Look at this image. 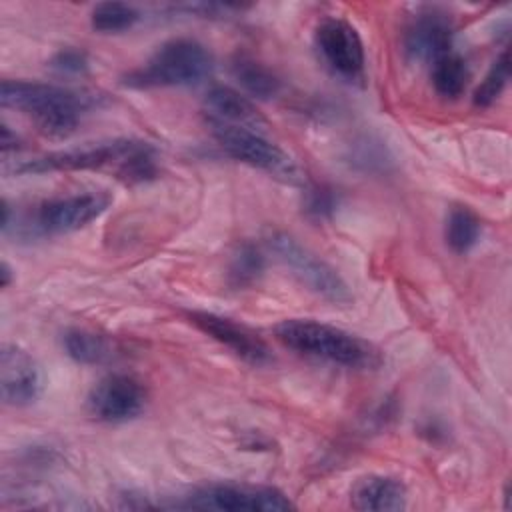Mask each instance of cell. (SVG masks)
<instances>
[{"label": "cell", "instance_id": "obj_1", "mask_svg": "<svg viewBox=\"0 0 512 512\" xmlns=\"http://www.w3.org/2000/svg\"><path fill=\"white\" fill-rule=\"evenodd\" d=\"M0 102L6 108L24 112L34 124L52 138L72 134L82 118L94 106V96L70 88L28 82V80H2Z\"/></svg>", "mask_w": 512, "mask_h": 512}, {"label": "cell", "instance_id": "obj_2", "mask_svg": "<svg viewBox=\"0 0 512 512\" xmlns=\"http://www.w3.org/2000/svg\"><path fill=\"white\" fill-rule=\"evenodd\" d=\"M274 334L298 354L344 368H374L380 364V354L370 342L324 322L290 318L280 322Z\"/></svg>", "mask_w": 512, "mask_h": 512}, {"label": "cell", "instance_id": "obj_3", "mask_svg": "<svg viewBox=\"0 0 512 512\" xmlns=\"http://www.w3.org/2000/svg\"><path fill=\"white\" fill-rule=\"evenodd\" d=\"M212 70L210 52L192 38L164 42L150 60L126 76L128 86H190L202 82Z\"/></svg>", "mask_w": 512, "mask_h": 512}, {"label": "cell", "instance_id": "obj_4", "mask_svg": "<svg viewBox=\"0 0 512 512\" xmlns=\"http://www.w3.org/2000/svg\"><path fill=\"white\" fill-rule=\"evenodd\" d=\"M208 124L220 148L234 160H240L284 182L300 180V170L296 162L278 144L264 138L260 130L220 122L214 118H208Z\"/></svg>", "mask_w": 512, "mask_h": 512}, {"label": "cell", "instance_id": "obj_5", "mask_svg": "<svg viewBox=\"0 0 512 512\" xmlns=\"http://www.w3.org/2000/svg\"><path fill=\"white\" fill-rule=\"evenodd\" d=\"M268 244L278 260L298 278V282L316 296L332 304H348L352 300L342 276L292 236L274 234L270 236Z\"/></svg>", "mask_w": 512, "mask_h": 512}, {"label": "cell", "instance_id": "obj_6", "mask_svg": "<svg viewBox=\"0 0 512 512\" xmlns=\"http://www.w3.org/2000/svg\"><path fill=\"white\" fill-rule=\"evenodd\" d=\"M146 142L136 140H112L62 152H50L32 160H24L12 168L14 174H40V172H56V170H92L104 166H116V174L122 166L138 154Z\"/></svg>", "mask_w": 512, "mask_h": 512}, {"label": "cell", "instance_id": "obj_7", "mask_svg": "<svg viewBox=\"0 0 512 512\" xmlns=\"http://www.w3.org/2000/svg\"><path fill=\"white\" fill-rule=\"evenodd\" d=\"M182 508L198 510H262L282 512L294 508V504L278 488L250 486V484H214L194 490L180 504Z\"/></svg>", "mask_w": 512, "mask_h": 512}, {"label": "cell", "instance_id": "obj_8", "mask_svg": "<svg viewBox=\"0 0 512 512\" xmlns=\"http://www.w3.org/2000/svg\"><path fill=\"white\" fill-rule=\"evenodd\" d=\"M110 204L106 192H84L44 202L36 216L34 226L44 234H66L84 228L96 220Z\"/></svg>", "mask_w": 512, "mask_h": 512}, {"label": "cell", "instance_id": "obj_9", "mask_svg": "<svg viewBox=\"0 0 512 512\" xmlns=\"http://www.w3.org/2000/svg\"><path fill=\"white\" fill-rule=\"evenodd\" d=\"M146 404V390L130 374H108L88 394L90 412L104 422L136 418Z\"/></svg>", "mask_w": 512, "mask_h": 512}, {"label": "cell", "instance_id": "obj_10", "mask_svg": "<svg viewBox=\"0 0 512 512\" xmlns=\"http://www.w3.org/2000/svg\"><path fill=\"white\" fill-rule=\"evenodd\" d=\"M316 46L326 64L344 78H356L364 68V46L354 26L326 18L316 28Z\"/></svg>", "mask_w": 512, "mask_h": 512}, {"label": "cell", "instance_id": "obj_11", "mask_svg": "<svg viewBox=\"0 0 512 512\" xmlns=\"http://www.w3.org/2000/svg\"><path fill=\"white\" fill-rule=\"evenodd\" d=\"M188 320L200 328L204 334L212 336L216 342H220L222 346H226L232 354H236L240 360L252 364V366H262L268 364L272 360L270 348L266 346V342L254 334L250 328L212 314V312H188Z\"/></svg>", "mask_w": 512, "mask_h": 512}, {"label": "cell", "instance_id": "obj_12", "mask_svg": "<svg viewBox=\"0 0 512 512\" xmlns=\"http://www.w3.org/2000/svg\"><path fill=\"white\" fill-rule=\"evenodd\" d=\"M0 394L8 406H26L40 394V370L32 356L6 344L0 352Z\"/></svg>", "mask_w": 512, "mask_h": 512}, {"label": "cell", "instance_id": "obj_13", "mask_svg": "<svg viewBox=\"0 0 512 512\" xmlns=\"http://www.w3.org/2000/svg\"><path fill=\"white\" fill-rule=\"evenodd\" d=\"M452 20L448 14L430 8L410 22L404 34V50L412 60H436L452 48Z\"/></svg>", "mask_w": 512, "mask_h": 512}, {"label": "cell", "instance_id": "obj_14", "mask_svg": "<svg viewBox=\"0 0 512 512\" xmlns=\"http://www.w3.org/2000/svg\"><path fill=\"white\" fill-rule=\"evenodd\" d=\"M350 502L356 510H402L406 506V488L390 476H366L352 486Z\"/></svg>", "mask_w": 512, "mask_h": 512}, {"label": "cell", "instance_id": "obj_15", "mask_svg": "<svg viewBox=\"0 0 512 512\" xmlns=\"http://www.w3.org/2000/svg\"><path fill=\"white\" fill-rule=\"evenodd\" d=\"M204 102H206L208 118L254 128V130H260L264 126V118L258 114L254 104L234 88L214 86L208 90Z\"/></svg>", "mask_w": 512, "mask_h": 512}, {"label": "cell", "instance_id": "obj_16", "mask_svg": "<svg viewBox=\"0 0 512 512\" xmlns=\"http://www.w3.org/2000/svg\"><path fill=\"white\" fill-rule=\"evenodd\" d=\"M232 76L250 96L260 100L274 98L280 90L278 76L270 68H266L264 64L246 54H238L232 60Z\"/></svg>", "mask_w": 512, "mask_h": 512}, {"label": "cell", "instance_id": "obj_17", "mask_svg": "<svg viewBox=\"0 0 512 512\" xmlns=\"http://www.w3.org/2000/svg\"><path fill=\"white\" fill-rule=\"evenodd\" d=\"M66 354L80 364H102L114 356V344L96 332L72 328L64 334Z\"/></svg>", "mask_w": 512, "mask_h": 512}, {"label": "cell", "instance_id": "obj_18", "mask_svg": "<svg viewBox=\"0 0 512 512\" xmlns=\"http://www.w3.org/2000/svg\"><path fill=\"white\" fill-rule=\"evenodd\" d=\"M468 78L470 72L464 58L452 50L432 62V84L442 98H458L464 92Z\"/></svg>", "mask_w": 512, "mask_h": 512}, {"label": "cell", "instance_id": "obj_19", "mask_svg": "<svg viewBox=\"0 0 512 512\" xmlns=\"http://www.w3.org/2000/svg\"><path fill=\"white\" fill-rule=\"evenodd\" d=\"M480 220L466 206H454L446 220V244L456 254L472 250L480 238Z\"/></svg>", "mask_w": 512, "mask_h": 512}, {"label": "cell", "instance_id": "obj_20", "mask_svg": "<svg viewBox=\"0 0 512 512\" xmlns=\"http://www.w3.org/2000/svg\"><path fill=\"white\" fill-rule=\"evenodd\" d=\"M140 14L134 6L124 2H102L96 4L90 16L92 28L98 32H122L138 22Z\"/></svg>", "mask_w": 512, "mask_h": 512}, {"label": "cell", "instance_id": "obj_21", "mask_svg": "<svg viewBox=\"0 0 512 512\" xmlns=\"http://www.w3.org/2000/svg\"><path fill=\"white\" fill-rule=\"evenodd\" d=\"M262 270H264L262 252L252 244H242L232 254L228 276L234 286H246V284H252L254 280H258Z\"/></svg>", "mask_w": 512, "mask_h": 512}, {"label": "cell", "instance_id": "obj_22", "mask_svg": "<svg viewBox=\"0 0 512 512\" xmlns=\"http://www.w3.org/2000/svg\"><path fill=\"white\" fill-rule=\"evenodd\" d=\"M510 78V54L508 50H504L496 62L492 64L490 72L486 74V78L480 82V86L474 92V104L478 106H490L500 92L504 90L506 82Z\"/></svg>", "mask_w": 512, "mask_h": 512}, {"label": "cell", "instance_id": "obj_23", "mask_svg": "<svg viewBox=\"0 0 512 512\" xmlns=\"http://www.w3.org/2000/svg\"><path fill=\"white\" fill-rule=\"evenodd\" d=\"M338 206V198L334 194V190L326 188V186H314L306 192L304 196V210L308 216L322 220L328 218Z\"/></svg>", "mask_w": 512, "mask_h": 512}, {"label": "cell", "instance_id": "obj_24", "mask_svg": "<svg viewBox=\"0 0 512 512\" xmlns=\"http://www.w3.org/2000/svg\"><path fill=\"white\" fill-rule=\"evenodd\" d=\"M50 66L62 74H82L88 68V56L80 48H62L54 54Z\"/></svg>", "mask_w": 512, "mask_h": 512}, {"label": "cell", "instance_id": "obj_25", "mask_svg": "<svg viewBox=\"0 0 512 512\" xmlns=\"http://www.w3.org/2000/svg\"><path fill=\"white\" fill-rule=\"evenodd\" d=\"M0 144H2V152H4V154H6L10 148H16V144H18L16 134H12L6 124H2V140H0Z\"/></svg>", "mask_w": 512, "mask_h": 512}, {"label": "cell", "instance_id": "obj_26", "mask_svg": "<svg viewBox=\"0 0 512 512\" xmlns=\"http://www.w3.org/2000/svg\"><path fill=\"white\" fill-rule=\"evenodd\" d=\"M10 282H12V270L6 262H2V266H0V286L8 288Z\"/></svg>", "mask_w": 512, "mask_h": 512}]
</instances>
